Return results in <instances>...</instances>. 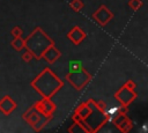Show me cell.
Returning a JSON list of instances; mask_svg holds the SVG:
<instances>
[{
    "label": "cell",
    "instance_id": "30bf717a",
    "mask_svg": "<svg viewBox=\"0 0 148 133\" xmlns=\"http://www.w3.org/2000/svg\"><path fill=\"white\" fill-rule=\"evenodd\" d=\"M60 57H61V53H60V51L56 47L54 44L50 45V46L42 53V58H43L46 62H49V64H54Z\"/></svg>",
    "mask_w": 148,
    "mask_h": 133
},
{
    "label": "cell",
    "instance_id": "52a82bcc",
    "mask_svg": "<svg viewBox=\"0 0 148 133\" xmlns=\"http://www.w3.org/2000/svg\"><path fill=\"white\" fill-rule=\"evenodd\" d=\"M112 124L123 133H127L133 127V121L126 116V113H117L112 118Z\"/></svg>",
    "mask_w": 148,
    "mask_h": 133
},
{
    "label": "cell",
    "instance_id": "ffe728a7",
    "mask_svg": "<svg viewBox=\"0 0 148 133\" xmlns=\"http://www.w3.org/2000/svg\"><path fill=\"white\" fill-rule=\"evenodd\" d=\"M95 104H96V106H97V109L101 111V112H105L106 111V109H108V105H106V103L104 102V101H95Z\"/></svg>",
    "mask_w": 148,
    "mask_h": 133
},
{
    "label": "cell",
    "instance_id": "277c9868",
    "mask_svg": "<svg viewBox=\"0 0 148 133\" xmlns=\"http://www.w3.org/2000/svg\"><path fill=\"white\" fill-rule=\"evenodd\" d=\"M66 80L74 87L75 90H81L91 80V75L84 68H81L80 71L68 72L66 74Z\"/></svg>",
    "mask_w": 148,
    "mask_h": 133
},
{
    "label": "cell",
    "instance_id": "603a6c76",
    "mask_svg": "<svg viewBox=\"0 0 148 133\" xmlns=\"http://www.w3.org/2000/svg\"><path fill=\"white\" fill-rule=\"evenodd\" d=\"M142 130H143V132H147V124H145V125H143Z\"/></svg>",
    "mask_w": 148,
    "mask_h": 133
},
{
    "label": "cell",
    "instance_id": "7c38bea8",
    "mask_svg": "<svg viewBox=\"0 0 148 133\" xmlns=\"http://www.w3.org/2000/svg\"><path fill=\"white\" fill-rule=\"evenodd\" d=\"M75 113H77L81 118H83V119H86L89 114H90V112H91V109L89 108V105L84 102V103H81L76 109H75V111H74Z\"/></svg>",
    "mask_w": 148,
    "mask_h": 133
},
{
    "label": "cell",
    "instance_id": "4fadbf2b",
    "mask_svg": "<svg viewBox=\"0 0 148 133\" xmlns=\"http://www.w3.org/2000/svg\"><path fill=\"white\" fill-rule=\"evenodd\" d=\"M72 120L75 123V124H77L79 126H81L82 128H83V131L86 132V133H90V130L88 128V126H87V123H86V120L83 119V118H81L77 113H73V116H72Z\"/></svg>",
    "mask_w": 148,
    "mask_h": 133
},
{
    "label": "cell",
    "instance_id": "7402d4cb",
    "mask_svg": "<svg viewBox=\"0 0 148 133\" xmlns=\"http://www.w3.org/2000/svg\"><path fill=\"white\" fill-rule=\"evenodd\" d=\"M127 111H128L127 106L121 105V104H120V106H118V113H127Z\"/></svg>",
    "mask_w": 148,
    "mask_h": 133
},
{
    "label": "cell",
    "instance_id": "8992f818",
    "mask_svg": "<svg viewBox=\"0 0 148 133\" xmlns=\"http://www.w3.org/2000/svg\"><path fill=\"white\" fill-rule=\"evenodd\" d=\"M113 13L111 10L108 9V7L105 5H101L97 10L92 14V19L101 25V27H104L112 19H113Z\"/></svg>",
    "mask_w": 148,
    "mask_h": 133
},
{
    "label": "cell",
    "instance_id": "d6986e66",
    "mask_svg": "<svg viewBox=\"0 0 148 133\" xmlns=\"http://www.w3.org/2000/svg\"><path fill=\"white\" fill-rule=\"evenodd\" d=\"M21 58H22V60L24 61V62H29V61H31L32 60V58H34V56H32V53L30 52V51H28V50H25L23 53H22V56H21Z\"/></svg>",
    "mask_w": 148,
    "mask_h": 133
},
{
    "label": "cell",
    "instance_id": "ba28073f",
    "mask_svg": "<svg viewBox=\"0 0 148 133\" xmlns=\"http://www.w3.org/2000/svg\"><path fill=\"white\" fill-rule=\"evenodd\" d=\"M37 111H39L42 114L49 117V116H52L53 112L56 111V104L51 101V98H42L40 101L36 102L34 105H32Z\"/></svg>",
    "mask_w": 148,
    "mask_h": 133
},
{
    "label": "cell",
    "instance_id": "ac0fdd59",
    "mask_svg": "<svg viewBox=\"0 0 148 133\" xmlns=\"http://www.w3.org/2000/svg\"><path fill=\"white\" fill-rule=\"evenodd\" d=\"M10 34H12L13 37H20V36L23 35V30H22L21 27L15 25V27H13V29L10 30Z\"/></svg>",
    "mask_w": 148,
    "mask_h": 133
},
{
    "label": "cell",
    "instance_id": "5b68a950",
    "mask_svg": "<svg viewBox=\"0 0 148 133\" xmlns=\"http://www.w3.org/2000/svg\"><path fill=\"white\" fill-rule=\"evenodd\" d=\"M138 94L135 93V90H132V89H128L124 86H121L116 93H114V98L121 104V105H125V106H128L135 98H136Z\"/></svg>",
    "mask_w": 148,
    "mask_h": 133
},
{
    "label": "cell",
    "instance_id": "9c48e42d",
    "mask_svg": "<svg viewBox=\"0 0 148 133\" xmlns=\"http://www.w3.org/2000/svg\"><path fill=\"white\" fill-rule=\"evenodd\" d=\"M87 34L77 25H75L74 28H72L68 32H67V38L74 44V45H80L83 39H86Z\"/></svg>",
    "mask_w": 148,
    "mask_h": 133
},
{
    "label": "cell",
    "instance_id": "44dd1931",
    "mask_svg": "<svg viewBox=\"0 0 148 133\" xmlns=\"http://www.w3.org/2000/svg\"><path fill=\"white\" fill-rule=\"evenodd\" d=\"M123 86H124V87H126V88H128V89H132V90H134V89L136 88V83H135L133 80H131V79H130V80H127Z\"/></svg>",
    "mask_w": 148,
    "mask_h": 133
},
{
    "label": "cell",
    "instance_id": "5bb4252c",
    "mask_svg": "<svg viewBox=\"0 0 148 133\" xmlns=\"http://www.w3.org/2000/svg\"><path fill=\"white\" fill-rule=\"evenodd\" d=\"M10 45L15 51H21L22 49H24V39L21 36L14 37V39L10 42Z\"/></svg>",
    "mask_w": 148,
    "mask_h": 133
},
{
    "label": "cell",
    "instance_id": "3957f363",
    "mask_svg": "<svg viewBox=\"0 0 148 133\" xmlns=\"http://www.w3.org/2000/svg\"><path fill=\"white\" fill-rule=\"evenodd\" d=\"M23 119L35 130V131H40L51 119H52V116H44L39 111H37L34 106L29 108L23 114H22Z\"/></svg>",
    "mask_w": 148,
    "mask_h": 133
},
{
    "label": "cell",
    "instance_id": "9a60e30c",
    "mask_svg": "<svg viewBox=\"0 0 148 133\" xmlns=\"http://www.w3.org/2000/svg\"><path fill=\"white\" fill-rule=\"evenodd\" d=\"M81 68H83V65H82V61L81 60H77V59L69 60V62H68V69H69V72L80 71Z\"/></svg>",
    "mask_w": 148,
    "mask_h": 133
},
{
    "label": "cell",
    "instance_id": "8fae6325",
    "mask_svg": "<svg viewBox=\"0 0 148 133\" xmlns=\"http://www.w3.org/2000/svg\"><path fill=\"white\" fill-rule=\"evenodd\" d=\"M15 109H16V102L10 96L6 95L0 99V111L3 114L9 116Z\"/></svg>",
    "mask_w": 148,
    "mask_h": 133
},
{
    "label": "cell",
    "instance_id": "e0dca14e",
    "mask_svg": "<svg viewBox=\"0 0 148 133\" xmlns=\"http://www.w3.org/2000/svg\"><path fill=\"white\" fill-rule=\"evenodd\" d=\"M128 6H130L133 10H138V9L141 8L142 1H141V0H128Z\"/></svg>",
    "mask_w": 148,
    "mask_h": 133
},
{
    "label": "cell",
    "instance_id": "6da1fadb",
    "mask_svg": "<svg viewBox=\"0 0 148 133\" xmlns=\"http://www.w3.org/2000/svg\"><path fill=\"white\" fill-rule=\"evenodd\" d=\"M30 84L43 98H51L62 88L64 82L49 67H45Z\"/></svg>",
    "mask_w": 148,
    "mask_h": 133
},
{
    "label": "cell",
    "instance_id": "2e32d148",
    "mask_svg": "<svg viewBox=\"0 0 148 133\" xmlns=\"http://www.w3.org/2000/svg\"><path fill=\"white\" fill-rule=\"evenodd\" d=\"M69 7H71L74 12H80V10L84 7V5H83V2H82L81 0H72V1L69 2Z\"/></svg>",
    "mask_w": 148,
    "mask_h": 133
},
{
    "label": "cell",
    "instance_id": "7a4b0ae2",
    "mask_svg": "<svg viewBox=\"0 0 148 133\" xmlns=\"http://www.w3.org/2000/svg\"><path fill=\"white\" fill-rule=\"evenodd\" d=\"M54 42L44 32L40 27L34 29V31L24 39V49L30 51L37 60L42 59V53Z\"/></svg>",
    "mask_w": 148,
    "mask_h": 133
}]
</instances>
